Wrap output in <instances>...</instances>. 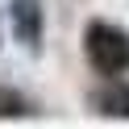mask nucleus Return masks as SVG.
<instances>
[{
    "mask_svg": "<svg viewBox=\"0 0 129 129\" xmlns=\"http://www.w3.org/2000/svg\"><path fill=\"white\" fill-rule=\"evenodd\" d=\"M87 58L100 75H125L129 71V38L121 34L117 25H104V21H92L83 34Z\"/></svg>",
    "mask_w": 129,
    "mask_h": 129,
    "instance_id": "f257e3e1",
    "label": "nucleus"
},
{
    "mask_svg": "<svg viewBox=\"0 0 129 129\" xmlns=\"http://www.w3.org/2000/svg\"><path fill=\"white\" fill-rule=\"evenodd\" d=\"M13 29L25 46H38L42 38V9H38V0H13Z\"/></svg>",
    "mask_w": 129,
    "mask_h": 129,
    "instance_id": "f03ea898",
    "label": "nucleus"
},
{
    "mask_svg": "<svg viewBox=\"0 0 129 129\" xmlns=\"http://www.w3.org/2000/svg\"><path fill=\"white\" fill-rule=\"evenodd\" d=\"M96 108L108 117H129V87L125 83H108L96 92Z\"/></svg>",
    "mask_w": 129,
    "mask_h": 129,
    "instance_id": "7ed1b4c3",
    "label": "nucleus"
},
{
    "mask_svg": "<svg viewBox=\"0 0 129 129\" xmlns=\"http://www.w3.org/2000/svg\"><path fill=\"white\" fill-rule=\"evenodd\" d=\"M29 104L21 100L17 92H9V87H0V117H25Z\"/></svg>",
    "mask_w": 129,
    "mask_h": 129,
    "instance_id": "20e7f679",
    "label": "nucleus"
}]
</instances>
